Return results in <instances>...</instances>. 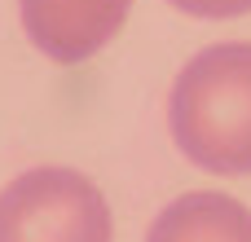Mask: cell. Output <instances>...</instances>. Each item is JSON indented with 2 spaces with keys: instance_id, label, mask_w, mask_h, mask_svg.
<instances>
[{
  "instance_id": "5b68a950",
  "label": "cell",
  "mask_w": 251,
  "mask_h": 242,
  "mask_svg": "<svg viewBox=\"0 0 251 242\" xmlns=\"http://www.w3.org/2000/svg\"><path fill=\"white\" fill-rule=\"evenodd\" d=\"M172 9L190 13V18H238V13H251V0H168Z\"/></svg>"
},
{
  "instance_id": "277c9868",
  "label": "cell",
  "mask_w": 251,
  "mask_h": 242,
  "mask_svg": "<svg viewBox=\"0 0 251 242\" xmlns=\"http://www.w3.org/2000/svg\"><path fill=\"white\" fill-rule=\"evenodd\" d=\"M146 242H251V212L229 194L194 190L154 216Z\"/></svg>"
},
{
  "instance_id": "7a4b0ae2",
  "label": "cell",
  "mask_w": 251,
  "mask_h": 242,
  "mask_svg": "<svg viewBox=\"0 0 251 242\" xmlns=\"http://www.w3.org/2000/svg\"><path fill=\"white\" fill-rule=\"evenodd\" d=\"M0 242H110V207L71 168H31L0 190Z\"/></svg>"
},
{
  "instance_id": "3957f363",
  "label": "cell",
  "mask_w": 251,
  "mask_h": 242,
  "mask_svg": "<svg viewBox=\"0 0 251 242\" xmlns=\"http://www.w3.org/2000/svg\"><path fill=\"white\" fill-rule=\"evenodd\" d=\"M128 9L132 0H18L26 40L62 66L88 62L97 48H106L119 35Z\"/></svg>"
},
{
  "instance_id": "6da1fadb",
  "label": "cell",
  "mask_w": 251,
  "mask_h": 242,
  "mask_svg": "<svg viewBox=\"0 0 251 242\" xmlns=\"http://www.w3.org/2000/svg\"><path fill=\"white\" fill-rule=\"evenodd\" d=\"M176 150L216 176L251 172V44L229 40L190 57L168 97Z\"/></svg>"
}]
</instances>
